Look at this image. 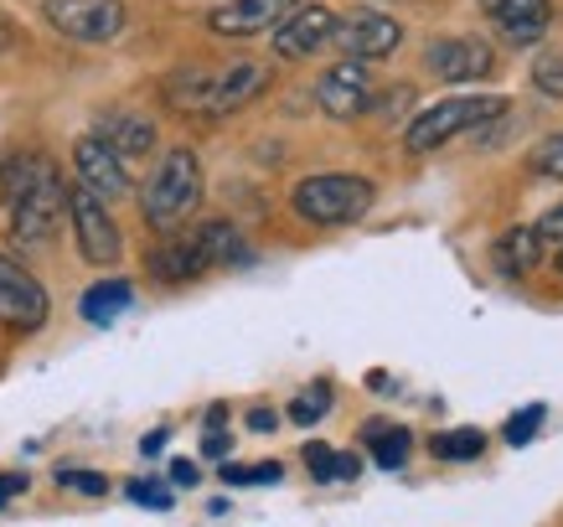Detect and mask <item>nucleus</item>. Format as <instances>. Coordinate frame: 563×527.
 I'll return each instance as SVG.
<instances>
[{"mask_svg":"<svg viewBox=\"0 0 563 527\" xmlns=\"http://www.w3.org/2000/svg\"><path fill=\"white\" fill-rule=\"evenodd\" d=\"M559 270H563V249H559Z\"/></svg>","mask_w":563,"mask_h":527,"instance_id":"58836bf2","label":"nucleus"},{"mask_svg":"<svg viewBox=\"0 0 563 527\" xmlns=\"http://www.w3.org/2000/svg\"><path fill=\"white\" fill-rule=\"evenodd\" d=\"M331 26H336V11H325V6H295L290 17L274 26V52L279 57H310V52H321L331 42Z\"/></svg>","mask_w":563,"mask_h":527,"instance_id":"2eb2a0df","label":"nucleus"},{"mask_svg":"<svg viewBox=\"0 0 563 527\" xmlns=\"http://www.w3.org/2000/svg\"><path fill=\"white\" fill-rule=\"evenodd\" d=\"M543 419H548V404H528L522 414H512V419H507V429H501V435H507V444H528L532 435L543 429Z\"/></svg>","mask_w":563,"mask_h":527,"instance_id":"bb28decb","label":"nucleus"},{"mask_svg":"<svg viewBox=\"0 0 563 527\" xmlns=\"http://www.w3.org/2000/svg\"><path fill=\"white\" fill-rule=\"evenodd\" d=\"M0 202H5V155H0Z\"/></svg>","mask_w":563,"mask_h":527,"instance_id":"4c0bfd02","label":"nucleus"},{"mask_svg":"<svg viewBox=\"0 0 563 527\" xmlns=\"http://www.w3.org/2000/svg\"><path fill=\"white\" fill-rule=\"evenodd\" d=\"M373 197H377L373 182L357 176V171H321V176L295 182L290 207H295V218L316 222V228H346V222L367 218Z\"/></svg>","mask_w":563,"mask_h":527,"instance_id":"20e7f679","label":"nucleus"},{"mask_svg":"<svg viewBox=\"0 0 563 527\" xmlns=\"http://www.w3.org/2000/svg\"><path fill=\"white\" fill-rule=\"evenodd\" d=\"M269 63H233V68H181L166 78V103L187 114H233L269 88Z\"/></svg>","mask_w":563,"mask_h":527,"instance_id":"f03ea898","label":"nucleus"},{"mask_svg":"<svg viewBox=\"0 0 563 527\" xmlns=\"http://www.w3.org/2000/svg\"><path fill=\"white\" fill-rule=\"evenodd\" d=\"M68 222H73V239H78V254H84L88 264H99V270L120 264L124 239H120V228H114V218H109L103 197H93L88 187H73L68 191Z\"/></svg>","mask_w":563,"mask_h":527,"instance_id":"0eeeda50","label":"nucleus"},{"mask_svg":"<svg viewBox=\"0 0 563 527\" xmlns=\"http://www.w3.org/2000/svg\"><path fill=\"white\" fill-rule=\"evenodd\" d=\"M191 233H197V243H202V254L212 270H218V264H233V270L254 264V249L243 243V233L228 218H207V222H197Z\"/></svg>","mask_w":563,"mask_h":527,"instance_id":"a211bd4d","label":"nucleus"},{"mask_svg":"<svg viewBox=\"0 0 563 527\" xmlns=\"http://www.w3.org/2000/svg\"><path fill=\"white\" fill-rule=\"evenodd\" d=\"M218 476L228 481V486H274L285 471H279V460H258V465H228V460H222Z\"/></svg>","mask_w":563,"mask_h":527,"instance_id":"b1692460","label":"nucleus"},{"mask_svg":"<svg viewBox=\"0 0 563 527\" xmlns=\"http://www.w3.org/2000/svg\"><path fill=\"white\" fill-rule=\"evenodd\" d=\"M295 6L300 0H222V6L207 11V26L218 36H258V32H274Z\"/></svg>","mask_w":563,"mask_h":527,"instance_id":"ddd939ff","label":"nucleus"},{"mask_svg":"<svg viewBox=\"0 0 563 527\" xmlns=\"http://www.w3.org/2000/svg\"><path fill=\"white\" fill-rule=\"evenodd\" d=\"M362 476V455L357 450H336V481H357Z\"/></svg>","mask_w":563,"mask_h":527,"instance_id":"473e14b6","label":"nucleus"},{"mask_svg":"<svg viewBox=\"0 0 563 527\" xmlns=\"http://www.w3.org/2000/svg\"><path fill=\"white\" fill-rule=\"evenodd\" d=\"M42 17H47L52 32L99 47V42H114L124 32L130 11H124V0H47Z\"/></svg>","mask_w":563,"mask_h":527,"instance_id":"423d86ee","label":"nucleus"},{"mask_svg":"<svg viewBox=\"0 0 563 527\" xmlns=\"http://www.w3.org/2000/svg\"><path fill=\"white\" fill-rule=\"evenodd\" d=\"M528 171H532V176H543V182H563V130L532 145Z\"/></svg>","mask_w":563,"mask_h":527,"instance_id":"5701e85b","label":"nucleus"},{"mask_svg":"<svg viewBox=\"0 0 563 527\" xmlns=\"http://www.w3.org/2000/svg\"><path fill=\"white\" fill-rule=\"evenodd\" d=\"M228 450H233V440H228L222 429H207V440H202V455H207V460H228Z\"/></svg>","mask_w":563,"mask_h":527,"instance_id":"2f4dec72","label":"nucleus"},{"mask_svg":"<svg viewBox=\"0 0 563 527\" xmlns=\"http://www.w3.org/2000/svg\"><path fill=\"white\" fill-rule=\"evenodd\" d=\"M532 233H538L543 249H563V202L553 212H543V222H532Z\"/></svg>","mask_w":563,"mask_h":527,"instance_id":"7c9ffc66","label":"nucleus"},{"mask_svg":"<svg viewBox=\"0 0 563 527\" xmlns=\"http://www.w3.org/2000/svg\"><path fill=\"white\" fill-rule=\"evenodd\" d=\"M52 316V300L42 279H36L26 264L0 254V326H11V331H42Z\"/></svg>","mask_w":563,"mask_h":527,"instance_id":"6e6552de","label":"nucleus"},{"mask_svg":"<svg viewBox=\"0 0 563 527\" xmlns=\"http://www.w3.org/2000/svg\"><path fill=\"white\" fill-rule=\"evenodd\" d=\"M325 408H331V388H325V383H310V388L290 404V419L300 429H310V425H321L325 419Z\"/></svg>","mask_w":563,"mask_h":527,"instance_id":"393cba45","label":"nucleus"},{"mask_svg":"<svg viewBox=\"0 0 563 527\" xmlns=\"http://www.w3.org/2000/svg\"><path fill=\"white\" fill-rule=\"evenodd\" d=\"M362 440H367V450H373V460L383 471H404V460H409V450H413L409 429L383 425V419H373V425L362 429Z\"/></svg>","mask_w":563,"mask_h":527,"instance_id":"412c9836","label":"nucleus"},{"mask_svg":"<svg viewBox=\"0 0 563 527\" xmlns=\"http://www.w3.org/2000/svg\"><path fill=\"white\" fill-rule=\"evenodd\" d=\"M145 270H151L155 285H191V279H202L212 264H207V254H202V243H197V233L176 228V233H166V239L151 249Z\"/></svg>","mask_w":563,"mask_h":527,"instance_id":"f8f14e48","label":"nucleus"},{"mask_svg":"<svg viewBox=\"0 0 563 527\" xmlns=\"http://www.w3.org/2000/svg\"><path fill=\"white\" fill-rule=\"evenodd\" d=\"M124 496H130V502H140V507L172 512V486H161V481H130V486H124Z\"/></svg>","mask_w":563,"mask_h":527,"instance_id":"c85d7f7f","label":"nucleus"},{"mask_svg":"<svg viewBox=\"0 0 563 527\" xmlns=\"http://www.w3.org/2000/svg\"><path fill=\"white\" fill-rule=\"evenodd\" d=\"M507 114V99H496V94H471V99H440L434 109H424L419 120L409 124V151L413 155H429L440 151V145H450L455 135H471V130H481L486 120H501Z\"/></svg>","mask_w":563,"mask_h":527,"instance_id":"39448f33","label":"nucleus"},{"mask_svg":"<svg viewBox=\"0 0 563 527\" xmlns=\"http://www.w3.org/2000/svg\"><path fill=\"white\" fill-rule=\"evenodd\" d=\"M532 88L548 99H563V52H538L532 57Z\"/></svg>","mask_w":563,"mask_h":527,"instance_id":"a878e982","label":"nucleus"},{"mask_svg":"<svg viewBox=\"0 0 563 527\" xmlns=\"http://www.w3.org/2000/svg\"><path fill=\"white\" fill-rule=\"evenodd\" d=\"M331 42H336V52L352 57V63H377V57H388V52L404 42V26L393 17H383V11H346V17H336V26H331Z\"/></svg>","mask_w":563,"mask_h":527,"instance_id":"9b49d317","label":"nucleus"},{"mask_svg":"<svg viewBox=\"0 0 563 527\" xmlns=\"http://www.w3.org/2000/svg\"><path fill=\"white\" fill-rule=\"evenodd\" d=\"M197 202H202V166H197V155H191L187 145L172 155H161V166L151 171V182L140 191L145 222H151L155 233H176V228H187Z\"/></svg>","mask_w":563,"mask_h":527,"instance_id":"7ed1b4c3","label":"nucleus"},{"mask_svg":"<svg viewBox=\"0 0 563 527\" xmlns=\"http://www.w3.org/2000/svg\"><path fill=\"white\" fill-rule=\"evenodd\" d=\"M274 425H279L274 408H254V414H249V429H254V435H274Z\"/></svg>","mask_w":563,"mask_h":527,"instance_id":"f704fd0d","label":"nucleus"},{"mask_svg":"<svg viewBox=\"0 0 563 527\" xmlns=\"http://www.w3.org/2000/svg\"><path fill=\"white\" fill-rule=\"evenodd\" d=\"M99 140L120 155V161H135V155H151L155 151V124L145 120V114L120 109V114H109V120L99 124Z\"/></svg>","mask_w":563,"mask_h":527,"instance_id":"f3484780","label":"nucleus"},{"mask_svg":"<svg viewBox=\"0 0 563 527\" xmlns=\"http://www.w3.org/2000/svg\"><path fill=\"white\" fill-rule=\"evenodd\" d=\"M140 450H145V455H161V450H166V429H155V435H145V444H140Z\"/></svg>","mask_w":563,"mask_h":527,"instance_id":"e433bc0d","label":"nucleus"},{"mask_svg":"<svg viewBox=\"0 0 563 527\" xmlns=\"http://www.w3.org/2000/svg\"><path fill=\"white\" fill-rule=\"evenodd\" d=\"M538 259H543V243H538V233H532V222L507 228V233L492 243V264L501 274H528V270H538Z\"/></svg>","mask_w":563,"mask_h":527,"instance_id":"aec40b11","label":"nucleus"},{"mask_svg":"<svg viewBox=\"0 0 563 527\" xmlns=\"http://www.w3.org/2000/svg\"><path fill=\"white\" fill-rule=\"evenodd\" d=\"M306 465H310V476L316 481H336V450L321 440H310L306 444Z\"/></svg>","mask_w":563,"mask_h":527,"instance_id":"c756f323","label":"nucleus"},{"mask_svg":"<svg viewBox=\"0 0 563 527\" xmlns=\"http://www.w3.org/2000/svg\"><path fill=\"white\" fill-rule=\"evenodd\" d=\"M73 171H78V187H88L93 197H124L130 191V166L99 135H84L73 145Z\"/></svg>","mask_w":563,"mask_h":527,"instance_id":"4468645a","label":"nucleus"},{"mask_svg":"<svg viewBox=\"0 0 563 527\" xmlns=\"http://www.w3.org/2000/svg\"><path fill=\"white\" fill-rule=\"evenodd\" d=\"M26 492V471H11V476H0V507L11 502V496Z\"/></svg>","mask_w":563,"mask_h":527,"instance_id":"72a5a7b5","label":"nucleus"},{"mask_svg":"<svg viewBox=\"0 0 563 527\" xmlns=\"http://www.w3.org/2000/svg\"><path fill=\"white\" fill-rule=\"evenodd\" d=\"M130 306H135V285H130V279H99V285H88L84 300H78V310H84L88 326L120 321Z\"/></svg>","mask_w":563,"mask_h":527,"instance_id":"6ab92c4d","label":"nucleus"},{"mask_svg":"<svg viewBox=\"0 0 563 527\" xmlns=\"http://www.w3.org/2000/svg\"><path fill=\"white\" fill-rule=\"evenodd\" d=\"M481 17L507 42H538L559 11H553V0H481Z\"/></svg>","mask_w":563,"mask_h":527,"instance_id":"dca6fc26","label":"nucleus"},{"mask_svg":"<svg viewBox=\"0 0 563 527\" xmlns=\"http://www.w3.org/2000/svg\"><path fill=\"white\" fill-rule=\"evenodd\" d=\"M429 450H434V460H476L481 450H486V435H481V429H450V435H440Z\"/></svg>","mask_w":563,"mask_h":527,"instance_id":"4be33fe9","label":"nucleus"},{"mask_svg":"<svg viewBox=\"0 0 563 527\" xmlns=\"http://www.w3.org/2000/svg\"><path fill=\"white\" fill-rule=\"evenodd\" d=\"M424 68L440 84H476L496 73V52L481 36H434L424 47Z\"/></svg>","mask_w":563,"mask_h":527,"instance_id":"9d476101","label":"nucleus"},{"mask_svg":"<svg viewBox=\"0 0 563 527\" xmlns=\"http://www.w3.org/2000/svg\"><path fill=\"white\" fill-rule=\"evenodd\" d=\"M197 476H202V471H197L191 460H172V481H176V486H197Z\"/></svg>","mask_w":563,"mask_h":527,"instance_id":"c9c22d12","label":"nucleus"},{"mask_svg":"<svg viewBox=\"0 0 563 527\" xmlns=\"http://www.w3.org/2000/svg\"><path fill=\"white\" fill-rule=\"evenodd\" d=\"M316 103H321V114H331V120H357V114H367L377 103L373 63L342 57L336 68H325L321 84H316Z\"/></svg>","mask_w":563,"mask_h":527,"instance_id":"1a4fd4ad","label":"nucleus"},{"mask_svg":"<svg viewBox=\"0 0 563 527\" xmlns=\"http://www.w3.org/2000/svg\"><path fill=\"white\" fill-rule=\"evenodd\" d=\"M57 486H73V492H84V496L109 492V481H103L99 471H84V465H57Z\"/></svg>","mask_w":563,"mask_h":527,"instance_id":"cd10ccee","label":"nucleus"},{"mask_svg":"<svg viewBox=\"0 0 563 527\" xmlns=\"http://www.w3.org/2000/svg\"><path fill=\"white\" fill-rule=\"evenodd\" d=\"M5 202H11V239L47 243L68 218V187L47 155H5Z\"/></svg>","mask_w":563,"mask_h":527,"instance_id":"f257e3e1","label":"nucleus"}]
</instances>
